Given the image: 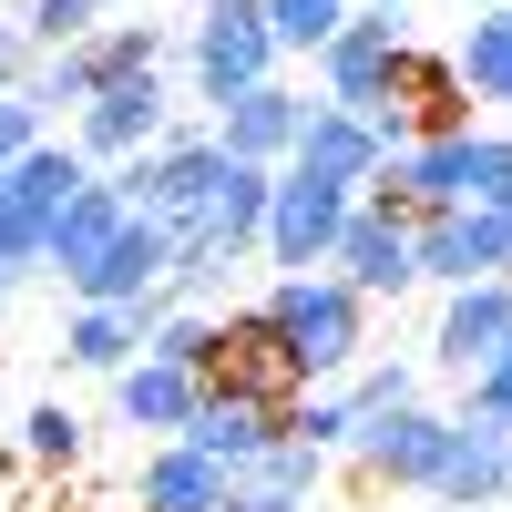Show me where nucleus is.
<instances>
[{
  "label": "nucleus",
  "mask_w": 512,
  "mask_h": 512,
  "mask_svg": "<svg viewBox=\"0 0 512 512\" xmlns=\"http://www.w3.org/2000/svg\"><path fill=\"white\" fill-rule=\"evenodd\" d=\"M256 308H267L277 349H287V369H297V390H328V379H349L359 349H369V297H359V287H338L328 267L277 277Z\"/></svg>",
  "instance_id": "f257e3e1"
},
{
  "label": "nucleus",
  "mask_w": 512,
  "mask_h": 512,
  "mask_svg": "<svg viewBox=\"0 0 512 512\" xmlns=\"http://www.w3.org/2000/svg\"><path fill=\"white\" fill-rule=\"evenodd\" d=\"M349 205H359V185L308 175V164H277V185H267V226H256L267 267H277V277L328 267V246H338V226H349Z\"/></svg>",
  "instance_id": "f03ea898"
},
{
  "label": "nucleus",
  "mask_w": 512,
  "mask_h": 512,
  "mask_svg": "<svg viewBox=\"0 0 512 512\" xmlns=\"http://www.w3.org/2000/svg\"><path fill=\"white\" fill-rule=\"evenodd\" d=\"M185 62H195V103H236L256 82H277V41H267V0H205L195 31H185Z\"/></svg>",
  "instance_id": "7ed1b4c3"
},
{
  "label": "nucleus",
  "mask_w": 512,
  "mask_h": 512,
  "mask_svg": "<svg viewBox=\"0 0 512 512\" xmlns=\"http://www.w3.org/2000/svg\"><path fill=\"white\" fill-rule=\"evenodd\" d=\"M400 62H410V11H349L318 52V82H328L318 103H338V113L400 103Z\"/></svg>",
  "instance_id": "20e7f679"
},
{
  "label": "nucleus",
  "mask_w": 512,
  "mask_h": 512,
  "mask_svg": "<svg viewBox=\"0 0 512 512\" xmlns=\"http://www.w3.org/2000/svg\"><path fill=\"white\" fill-rule=\"evenodd\" d=\"M410 267H420V287L512 277V205H451V216H410Z\"/></svg>",
  "instance_id": "39448f33"
},
{
  "label": "nucleus",
  "mask_w": 512,
  "mask_h": 512,
  "mask_svg": "<svg viewBox=\"0 0 512 512\" xmlns=\"http://www.w3.org/2000/svg\"><path fill=\"white\" fill-rule=\"evenodd\" d=\"M441 451H451V410H420V400L369 410L359 431H349V461H359L369 482H390V492H431Z\"/></svg>",
  "instance_id": "423d86ee"
},
{
  "label": "nucleus",
  "mask_w": 512,
  "mask_h": 512,
  "mask_svg": "<svg viewBox=\"0 0 512 512\" xmlns=\"http://www.w3.org/2000/svg\"><path fill=\"white\" fill-rule=\"evenodd\" d=\"M144 144H164V72H134V82H103L93 103L72 113V154L82 164H134Z\"/></svg>",
  "instance_id": "0eeeda50"
},
{
  "label": "nucleus",
  "mask_w": 512,
  "mask_h": 512,
  "mask_svg": "<svg viewBox=\"0 0 512 512\" xmlns=\"http://www.w3.org/2000/svg\"><path fill=\"white\" fill-rule=\"evenodd\" d=\"M328 277L359 287V297H410V287H420V267H410V216L359 195L349 226H338V246H328Z\"/></svg>",
  "instance_id": "6e6552de"
},
{
  "label": "nucleus",
  "mask_w": 512,
  "mask_h": 512,
  "mask_svg": "<svg viewBox=\"0 0 512 512\" xmlns=\"http://www.w3.org/2000/svg\"><path fill=\"white\" fill-rule=\"evenodd\" d=\"M512 349V277H472V287H441V328H431V359L451 379H472Z\"/></svg>",
  "instance_id": "1a4fd4ad"
},
{
  "label": "nucleus",
  "mask_w": 512,
  "mask_h": 512,
  "mask_svg": "<svg viewBox=\"0 0 512 512\" xmlns=\"http://www.w3.org/2000/svg\"><path fill=\"white\" fill-rule=\"evenodd\" d=\"M185 451H205L216 472H246L267 441H287V400H246V390H205L195 400V420L175 431Z\"/></svg>",
  "instance_id": "9d476101"
},
{
  "label": "nucleus",
  "mask_w": 512,
  "mask_h": 512,
  "mask_svg": "<svg viewBox=\"0 0 512 512\" xmlns=\"http://www.w3.org/2000/svg\"><path fill=\"white\" fill-rule=\"evenodd\" d=\"M164 267H175V236H164L154 216H123L113 246L72 277V297H82V308H134L144 287H164Z\"/></svg>",
  "instance_id": "9b49d317"
},
{
  "label": "nucleus",
  "mask_w": 512,
  "mask_h": 512,
  "mask_svg": "<svg viewBox=\"0 0 512 512\" xmlns=\"http://www.w3.org/2000/svg\"><path fill=\"white\" fill-rule=\"evenodd\" d=\"M431 502H451V512H502V502H512V431L451 420V451H441V472H431Z\"/></svg>",
  "instance_id": "f8f14e48"
},
{
  "label": "nucleus",
  "mask_w": 512,
  "mask_h": 512,
  "mask_svg": "<svg viewBox=\"0 0 512 512\" xmlns=\"http://www.w3.org/2000/svg\"><path fill=\"white\" fill-rule=\"evenodd\" d=\"M205 390H246V400H297V369H287V349H277L267 308H226V318H216V379H205Z\"/></svg>",
  "instance_id": "ddd939ff"
},
{
  "label": "nucleus",
  "mask_w": 512,
  "mask_h": 512,
  "mask_svg": "<svg viewBox=\"0 0 512 512\" xmlns=\"http://www.w3.org/2000/svg\"><path fill=\"white\" fill-rule=\"evenodd\" d=\"M318 482H328V451H308V441H267L246 472H226L216 512H308Z\"/></svg>",
  "instance_id": "4468645a"
},
{
  "label": "nucleus",
  "mask_w": 512,
  "mask_h": 512,
  "mask_svg": "<svg viewBox=\"0 0 512 512\" xmlns=\"http://www.w3.org/2000/svg\"><path fill=\"white\" fill-rule=\"evenodd\" d=\"M123 216H134V205H123V185H113V175H82V185L62 195L52 236H41V267L72 287V277H82V267H93V256L113 246V226H123Z\"/></svg>",
  "instance_id": "2eb2a0df"
},
{
  "label": "nucleus",
  "mask_w": 512,
  "mask_h": 512,
  "mask_svg": "<svg viewBox=\"0 0 512 512\" xmlns=\"http://www.w3.org/2000/svg\"><path fill=\"white\" fill-rule=\"evenodd\" d=\"M297 123H308V93H287V82H256V93H236L226 113H216V144L236 154V164H277L297 154Z\"/></svg>",
  "instance_id": "dca6fc26"
},
{
  "label": "nucleus",
  "mask_w": 512,
  "mask_h": 512,
  "mask_svg": "<svg viewBox=\"0 0 512 512\" xmlns=\"http://www.w3.org/2000/svg\"><path fill=\"white\" fill-rule=\"evenodd\" d=\"M287 164H308V175H338V185H369L379 175V134L359 113H338V103H308V123H297V154Z\"/></svg>",
  "instance_id": "f3484780"
},
{
  "label": "nucleus",
  "mask_w": 512,
  "mask_h": 512,
  "mask_svg": "<svg viewBox=\"0 0 512 512\" xmlns=\"http://www.w3.org/2000/svg\"><path fill=\"white\" fill-rule=\"evenodd\" d=\"M195 400H205V379L164 369V359H134V369H113V410L134 420V431H164V441H175L185 420H195Z\"/></svg>",
  "instance_id": "a211bd4d"
},
{
  "label": "nucleus",
  "mask_w": 512,
  "mask_h": 512,
  "mask_svg": "<svg viewBox=\"0 0 512 512\" xmlns=\"http://www.w3.org/2000/svg\"><path fill=\"white\" fill-rule=\"evenodd\" d=\"M82 175H93V164H82L72 144H52V134H41L21 164H11V175H0V205H11V216H31L41 236H52V216H62V195L82 185Z\"/></svg>",
  "instance_id": "6ab92c4d"
},
{
  "label": "nucleus",
  "mask_w": 512,
  "mask_h": 512,
  "mask_svg": "<svg viewBox=\"0 0 512 512\" xmlns=\"http://www.w3.org/2000/svg\"><path fill=\"white\" fill-rule=\"evenodd\" d=\"M400 113L420 123V134H472V82L451 72V52H420V41H410V62H400Z\"/></svg>",
  "instance_id": "aec40b11"
},
{
  "label": "nucleus",
  "mask_w": 512,
  "mask_h": 512,
  "mask_svg": "<svg viewBox=\"0 0 512 512\" xmlns=\"http://www.w3.org/2000/svg\"><path fill=\"white\" fill-rule=\"evenodd\" d=\"M216 492H226V472H216V461H205V451H185V441H164L154 461H144V512H216Z\"/></svg>",
  "instance_id": "412c9836"
},
{
  "label": "nucleus",
  "mask_w": 512,
  "mask_h": 512,
  "mask_svg": "<svg viewBox=\"0 0 512 512\" xmlns=\"http://www.w3.org/2000/svg\"><path fill=\"white\" fill-rule=\"evenodd\" d=\"M62 359H72V369H103V379L134 369V359H144V318H134V308H82L72 338H62Z\"/></svg>",
  "instance_id": "4be33fe9"
},
{
  "label": "nucleus",
  "mask_w": 512,
  "mask_h": 512,
  "mask_svg": "<svg viewBox=\"0 0 512 512\" xmlns=\"http://www.w3.org/2000/svg\"><path fill=\"white\" fill-rule=\"evenodd\" d=\"M451 72L472 82V103H512V21H502V11H472V31H461Z\"/></svg>",
  "instance_id": "5701e85b"
},
{
  "label": "nucleus",
  "mask_w": 512,
  "mask_h": 512,
  "mask_svg": "<svg viewBox=\"0 0 512 512\" xmlns=\"http://www.w3.org/2000/svg\"><path fill=\"white\" fill-rule=\"evenodd\" d=\"M82 62H93V93L103 82H134V72H164V31L154 21H103L93 41H72Z\"/></svg>",
  "instance_id": "b1692460"
},
{
  "label": "nucleus",
  "mask_w": 512,
  "mask_h": 512,
  "mask_svg": "<svg viewBox=\"0 0 512 512\" xmlns=\"http://www.w3.org/2000/svg\"><path fill=\"white\" fill-rule=\"evenodd\" d=\"M144 359L185 369V379H216V308H164L144 328Z\"/></svg>",
  "instance_id": "393cba45"
},
{
  "label": "nucleus",
  "mask_w": 512,
  "mask_h": 512,
  "mask_svg": "<svg viewBox=\"0 0 512 512\" xmlns=\"http://www.w3.org/2000/svg\"><path fill=\"white\" fill-rule=\"evenodd\" d=\"M349 431H359V410H349V390H297L287 400V441H308V451H349Z\"/></svg>",
  "instance_id": "a878e982"
},
{
  "label": "nucleus",
  "mask_w": 512,
  "mask_h": 512,
  "mask_svg": "<svg viewBox=\"0 0 512 512\" xmlns=\"http://www.w3.org/2000/svg\"><path fill=\"white\" fill-rule=\"evenodd\" d=\"M103 11H113V0H31V11H21V41H31V52H72V41L103 31Z\"/></svg>",
  "instance_id": "bb28decb"
},
{
  "label": "nucleus",
  "mask_w": 512,
  "mask_h": 512,
  "mask_svg": "<svg viewBox=\"0 0 512 512\" xmlns=\"http://www.w3.org/2000/svg\"><path fill=\"white\" fill-rule=\"evenodd\" d=\"M338 21H349V0H267V41H277V62H287V52H328Z\"/></svg>",
  "instance_id": "cd10ccee"
},
{
  "label": "nucleus",
  "mask_w": 512,
  "mask_h": 512,
  "mask_svg": "<svg viewBox=\"0 0 512 512\" xmlns=\"http://www.w3.org/2000/svg\"><path fill=\"white\" fill-rule=\"evenodd\" d=\"M21 451L41 461V472L82 461V410H62V400H31V410H21Z\"/></svg>",
  "instance_id": "c85d7f7f"
},
{
  "label": "nucleus",
  "mask_w": 512,
  "mask_h": 512,
  "mask_svg": "<svg viewBox=\"0 0 512 512\" xmlns=\"http://www.w3.org/2000/svg\"><path fill=\"white\" fill-rule=\"evenodd\" d=\"M338 390H349V410L369 420V410H400V400H420V379H410V359H359L349 379H338Z\"/></svg>",
  "instance_id": "c756f323"
},
{
  "label": "nucleus",
  "mask_w": 512,
  "mask_h": 512,
  "mask_svg": "<svg viewBox=\"0 0 512 512\" xmlns=\"http://www.w3.org/2000/svg\"><path fill=\"white\" fill-rule=\"evenodd\" d=\"M451 420H482V431H512V349L492 359V369H472L461 379V410Z\"/></svg>",
  "instance_id": "7c9ffc66"
},
{
  "label": "nucleus",
  "mask_w": 512,
  "mask_h": 512,
  "mask_svg": "<svg viewBox=\"0 0 512 512\" xmlns=\"http://www.w3.org/2000/svg\"><path fill=\"white\" fill-rule=\"evenodd\" d=\"M41 144V113H31V93H0V175Z\"/></svg>",
  "instance_id": "2f4dec72"
},
{
  "label": "nucleus",
  "mask_w": 512,
  "mask_h": 512,
  "mask_svg": "<svg viewBox=\"0 0 512 512\" xmlns=\"http://www.w3.org/2000/svg\"><path fill=\"white\" fill-rule=\"evenodd\" d=\"M31 82V41H21V21H0V93H21Z\"/></svg>",
  "instance_id": "473e14b6"
},
{
  "label": "nucleus",
  "mask_w": 512,
  "mask_h": 512,
  "mask_svg": "<svg viewBox=\"0 0 512 512\" xmlns=\"http://www.w3.org/2000/svg\"><path fill=\"white\" fill-rule=\"evenodd\" d=\"M349 11H410V0H349Z\"/></svg>",
  "instance_id": "72a5a7b5"
},
{
  "label": "nucleus",
  "mask_w": 512,
  "mask_h": 512,
  "mask_svg": "<svg viewBox=\"0 0 512 512\" xmlns=\"http://www.w3.org/2000/svg\"><path fill=\"white\" fill-rule=\"evenodd\" d=\"M472 11H502V0H472Z\"/></svg>",
  "instance_id": "f704fd0d"
},
{
  "label": "nucleus",
  "mask_w": 512,
  "mask_h": 512,
  "mask_svg": "<svg viewBox=\"0 0 512 512\" xmlns=\"http://www.w3.org/2000/svg\"><path fill=\"white\" fill-rule=\"evenodd\" d=\"M0 287H11V267H0Z\"/></svg>",
  "instance_id": "c9c22d12"
},
{
  "label": "nucleus",
  "mask_w": 512,
  "mask_h": 512,
  "mask_svg": "<svg viewBox=\"0 0 512 512\" xmlns=\"http://www.w3.org/2000/svg\"><path fill=\"white\" fill-rule=\"evenodd\" d=\"M502 21H512V0H502Z\"/></svg>",
  "instance_id": "e433bc0d"
}]
</instances>
